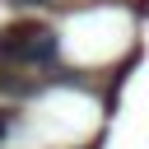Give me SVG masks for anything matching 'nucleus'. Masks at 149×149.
Returning <instances> with one entry per match:
<instances>
[{"mask_svg":"<svg viewBox=\"0 0 149 149\" xmlns=\"http://www.w3.org/2000/svg\"><path fill=\"white\" fill-rule=\"evenodd\" d=\"M5 5H14V9H33V5H51V0H5Z\"/></svg>","mask_w":149,"mask_h":149,"instance_id":"20e7f679","label":"nucleus"},{"mask_svg":"<svg viewBox=\"0 0 149 149\" xmlns=\"http://www.w3.org/2000/svg\"><path fill=\"white\" fill-rule=\"evenodd\" d=\"M9 121H14V112H9V107H0V140L9 135Z\"/></svg>","mask_w":149,"mask_h":149,"instance_id":"7ed1b4c3","label":"nucleus"},{"mask_svg":"<svg viewBox=\"0 0 149 149\" xmlns=\"http://www.w3.org/2000/svg\"><path fill=\"white\" fill-rule=\"evenodd\" d=\"M0 88L14 93V98H33V93H42L37 79H19V74H0Z\"/></svg>","mask_w":149,"mask_h":149,"instance_id":"f03ea898","label":"nucleus"},{"mask_svg":"<svg viewBox=\"0 0 149 149\" xmlns=\"http://www.w3.org/2000/svg\"><path fill=\"white\" fill-rule=\"evenodd\" d=\"M56 56H61L56 28L28 23V19L0 28V61H9V65H56Z\"/></svg>","mask_w":149,"mask_h":149,"instance_id":"f257e3e1","label":"nucleus"}]
</instances>
